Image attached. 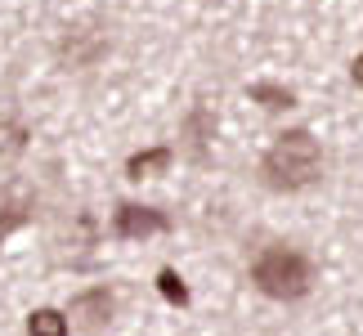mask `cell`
Here are the masks:
<instances>
[{"label": "cell", "instance_id": "obj_13", "mask_svg": "<svg viewBox=\"0 0 363 336\" xmlns=\"http://www.w3.org/2000/svg\"><path fill=\"white\" fill-rule=\"evenodd\" d=\"M157 291H162L171 305H189V287H184V278H179L175 269H162V274H157Z\"/></svg>", "mask_w": 363, "mask_h": 336}, {"label": "cell", "instance_id": "obj_10", "mask_svg": "<svg viewBox=\"0 0 363 336\" xmlns=\"http://www.w3.org/2000/svg\"><path fill=\"white\" fill-rule=\"evenodd\" d=\"M171 157H175L171 148H144V152H135V157L125 162V175H130V179H148V175L166 171V166H171Z\"/></svg>", "mask_w": 363, "mask_h": 336}, {"label": "cell", "instance_id": "obj_9", "mask_svg": "<svg viewBox=\"0 0 363 336\" xmlns=\"http://www.w3.org/2000/svg\"><path fill=\"white\" fill-rule=\"evenodd\" d=\"M59 247H63V251H59V260H63V264H86V260H90V247H94V220L81 211V215L63 229Z\"/></svg>", "mask_w": 363, "mask_h": 336}, {"label": "cell", "instance_id": "obj_5", "mask_svg": "<svg viewBox=\"0 0 363 336\" xmlns=\"http://www.w3.org/2000/svg\"><path fill=\"white\" fill-rule=\"evenodd\" d=\"M171 220L157 206H139V202H121L113 211V233L121 242H139V237H152V233H166Z\"/></svg>", "mask_w": 363, "mask_h": 336}, {"label": "cell", "instance_id": "obj_3", "mask_svg": "<svg viewBox=\"0 0 363 336\" xmlns=\"http://www.w3.org/2000/svg\"><path fill=\"white\" fill-rule=\"evenodd\" d=\"M108 32L104 23H67L59 40H54V59H59V67H67V72H81V67H94L108 54Z\"/></svg>", "mask_w": 363, "mask_h": 336}, {"label": "cell", "instance_id": "obj_12", "mask_svg": "<svg viewBox=\"0 0 363 336\" xmlns=\"http://www.w3.org/2000/svg\"><path fill=\"white\" fill-rule=\"evenodd\" d=\"M27 336H67V318L59 310H32V318H27Z\"/></svg>", "mask_w": 363, "mask_h": 336}, {"label": "cell", "instance_id": "obj_1", "mask_svg": "<svg viewBox=\"0 0 363 336\" xmlns=\"http://www.w3.org/2000/svg\"><path fill=\"white\" fill-rule=\"evenodd\" d=\"M318 171H323V148H318V139L310 130H283L269 144L264 162H260L264 184L278 189V193L310 189L314 179H318Z\"/></svg>", "mask_w": 363, "mask_h": 336}, {"label": "cell", "instance_id": "obj_14", "mask_svg": "<svg viewBox=\"0 0 363 336\" xmlns=\"http://www.w3.org/2000/svg\"><path fill=\"white\" fill-rule=\"evenodd\" d=\"M350 77H354V86L363 90V54H359V59H354V67H350Z\"/></svg>", "mask_w": 363, "mask_h": 336}, {"label": "cell", "instance_id": "obj_11", "mask_svg": "<svg viewBox=\"0 0 363 336\" xmlns=\"http://www.w3.org/2000/svg\"><path fill=\"white\" fill-rule=\"evenodd\" d=\"M251 103L269 108V112H283V108H296V94H291L287 86H274V81H256V86H247Z\"/></svg>", "mask_w": 363, "mask_h": 336}, {"label": "cell", "instance_id": "obj_4", "mask_svg": "<svg viewBox=\"0 0 363 336\" xmlns=\"http://www.w3.org/2000/svg\"><path fill=\"white\" fill-rule=\"evenodd\" d=\"M36 215V189L27 184V179L9 175L5 184H0V242H5L9 233H18L23 224H32Z\"/></svg>", "mask_w": 363, "mask_h": 336}, {"label": "cell", "instance_id": "obj_2", "mask_svg": "<svg viewBox=\"0 0 363 336\" xmlns=\"http://www.w3.org/2000/svg\"><path fill=\"white\" fill-rule=\"evenodd\" d=\"M251 283L269 301H301L314 283V269H310V260L291 247H264L256 256V264H251Z\"/></svg>", "mask_w": 363, "mask_h": 336}, {"label": "cell", "instance_id": "obj_8", "mask_svg": "<svg viewBox=\"0 0 363 336\" xmlns=\"http://www.w3.org/2000/svg\"><path fill=\"white\" fill-rule=\"evenodd\" d=\"M113 310H117V301H113V291L108 287H86V291H77L72 296V318L81 327H104L108 318H113Z\"/></svg>", "mask_w": 363, "mask_h": 336}, {"label": "cell", "instance_id": "obj_6", "mask_svg": "<svg viewBox=\"0 0 363 336\" xmlns=\"http://www.w3.org/2000/svg\"><path fill=\"white\" fill-rule=\"evenodd\" d=\"M216 108L211 103H193L189 108V117H184V125H179V135H184V144H189V157L193 162H206V152H211V139H216Z\"/></svg>", "mask_w": 363, "mask_h": 336}, {"label": "cell", "instance_id": "obj_7", "mask_svg": "<svg viewBox=\"0 0 363 336\" xmlns=\"http://www.w3.org/2000/svg\"><path fill=\"white\" fill-rule=\"evenodd\" d=\"M27 139H32V125H27L23 108L13 103V99H0V162L23 157Z\"/></svg>", "mask_w": 363, "mask_h": 336}]
</instances>
